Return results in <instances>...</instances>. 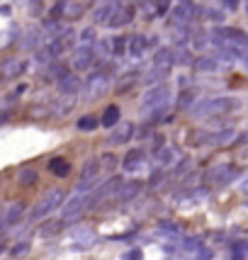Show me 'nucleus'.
Masks as SVG:
<instances>
[{
	"instance_id": "aec40b11",
	"label": "nucleus",
	"mask_w": 248,
	"mask_h": 260,
	"mask_svg": "<svg viewBox=\"0 0 248 260\" xmlns=\"http://www.w3.org/2000/svg\"><path fill=\"white\" fill-rule=\"evenodd\" d=\"M92 241H95V234H92L90 229H78V231H73V246L88 248Z\"/></svg>"
},
{
	"instance_id": "a878e982",
	"label": "nucleus",
	"mask_w": 248,
	"mask_h": 260,
	"mask_svg": "<svg viewBox=\"0 0 248 260\" xmlns=\"http://www.w3.org/2000/svg\"><path fill=\"white\" fill-rule=\"evenodd\" d=\"M39 44H42V32H39L37 27H32L29 32L24 34V39H22V49H27V51H29V49H37Z\"/></svg>"
},
{
	"instance_id": "c85d7f7f",
	"label": "nucleus",
	"mask_w": 248,
	"mask_h": 260,
	"mask_svg": "<svg viewBox=\"0 0 248 260\" xmlns=\"http://www.w3.org/2000/svg\"><path fill=\"white\" fill-rule=\"evenodd\" d=\"M195 68L197 71H216V58H209V56H202L195 61Z\"/></svg>"
},
{
	"instance_id": "c756f323",
	"label": "nucleus",
	"mask_w": 248,
	"mask_h": 260,
	"mask_svg": "<svg viewBox=\"0 0 248 260\" xmlns=\"http://www.w3.org/2000/svg\"><path fill=\"white\" fill-rule=\"evenodd\" d=\"M231 250H234V255L248 260V241H236V243L231 246Z\"/></svg>"
},
{
	"instance_id": "4468645a",
	"label": "nucleus",
	"mask_w": 248,
	"mask_h": 260,
	"mask_svg": "<svg viewBox=\"0 0 248 260\" xmlns=\"http://www.w3.org/2000/svg\"><path fill=\"white\" fill-rule=\"evenodd\" d=\"M58 90L64 92V95H76L80 90V78L73 76V73H64L58 78Z\"/></svg>"
},
{
	"instance_id": "9d476101",
	"label": "nucleus",
	"mask_w": 248,
	"mask_h": 260,
	"mask_svg": "<svg viewBox=\"0 0 248 260\" xmlns=\"http://www.w3.org/2000/svg\"><path fill=\"white\" fill-rule=\"evenodd\" d=\"M92 61H95V49H92L90 44H83V46H78V49L73 51V66H76V71H85V68H90Z\"/></svg>"
},
{
	"instance_id": "f704fd0d",
	"label": "nucleus",
	"mask_w": 248,
	"mask_h": 260,
	"mask_svg": "<svg viewBox=\"0 0 248 260\" xmlns=\"http://www.w3.org/2000/svg\"><path fill=\"white\" fill-rule=\"evenodd\" d=\"M27 250H29V246H27V243H20V246H15V248H12V255H24Z\"/></svg>"
},
{
	"instance_id": "1a4fd4ad",
	"label": "nucleus",
	"mask_w": 248,
	"mask_h": 260,
	"mask_svg": "<svg viewBox=\"0 0 248 260\" xmlns=\"http://www.w3.org/2000/svg\"><path fill=\"white\" fill-rule=\"evenodd\" d=\"M98 173H100V160H98V158H88V160H85V166H83V170H80L78 190H88L92 182H95Z\"/></svg>"
},
{
	"instance_id": "4c0bfd02",
	"label": "nucleus",
	"mask_w": 248,
	"mask_h": 260,
	"mask_svg": "<svg viewBox=\"0 0 248 260\" xmlns=\"http://www.w3.org/2000/svg\"><path fill=\"white\" fill-rule=\"evenodd\" d=\"M129 260H141V250H134V253L129 255Z\"/></svg>"
},
{
	"instance_id": "5701e85b",
	"label": "nucleus",
	"mask_w": 248,
	"mask_h": 260,
	"mask_svg": "<svg viewBox=\"0 0 248 260\" xmlns=\"http://www.w3.org/2000/svg\"><path fill=\"white\" fill-rule=\"evenodd\" d=\"M24 214V204L22 202H12L10 209H8V214H5V226H12V224H17Z\"/></svg>"
},
{
	"instance_id": "f8f14e48",
	"label": "nucleus",
	"mask_w": 248,
	"mask_h": 260,
	"mask_svg": "<svg viewBox=\"0 0 248 260\" xmlns=\"http://www.w3.org/2000/svg\"><path fill=\"white\" fill-rule=\"evenodd\" d=\"M119 185H122V178H117V175H114V178H110V180H105V182L100 185V187L95 190V192L88 194V197H90V207H92L95 202H100V200H105V197H110V194H114L117 190H119Z\"/></svg>"
},
{
	"instance_id": "7ed1b4c3",
	"label": "nucleus",
	"mask_w": 248,
	"mask_h": 260,
	"mask_svg": "<svg viewBox=\"0 0 248 260\" xmlns=\"http://www.w3.org/2000/svg\"><path fill=\"white\" fill-rule=\"evenodd\" d=\"M219 46H241V49H248V34L243 29H236V27H216L212 32Z\"/></svg>"
},
{
	"instance_id": "bb28decb",
	"label": "nucleus",
	"mask_w": 248,
	"mask_h": 260,
	"mask_svg": "<svg viewBox=\"0 0 248 260\" xmlns=\"http://www.w3.org/2000/svg\"><path fill=\"white\" fill-rule=\"evenodd\" d=\"M129 51H132L134 56H141V54L146 51V37H141V34L132 37V46H129Z\"/></svg>"
},
{
	"instance_id": "f3484780",
	"label": "nucleus",
	"mask_w": 248,
	"mask_h": 260,
	"mask_svg": "<svg viewBox=\"0 0 248 260\" xmlns=\"http://www.w3.org/2000/svg\"><path fill=\"white\" fill-rule=\"evenodd\" d=\"M64 224H66L64 219H51V221H46V224L37 229V234H39V238H54L56 234H61Z\"/></svg>"
},
{
	"instance_id": "dca6fc26",
	"label": "nucleus",
	"mask_w": 248,
	"mask_h": 260,
	"mask_svg": "<svg viewBox=\"0 0 248 260\" xmlns=\"http://www.w3.org/2000/svg\"><path fill=\"white\" fill-rule=\"evenodd\" d=\"M117 5H119L117 0H105L102 5H98V10H95V24H107L110 15L117 10Z\"/></svg>"
},
{
	"instance_id": "a19ab883",
	"label": "nucleus",
	"mask_w": 248,
	"mask_h": 260,
	"mask_svg": "<svg viewBox=\"0 0 248 260\" xmlns=\"http://www.w3.org/2000/svg\"><path fill=\"white\" fill-rule=\"evenodd\" d=\"M0 253H3V246H0Z\"/></svg>"
},
{
	"instance_id": "c9c22d12",
	"label": "nucleus",
	"mask_w": 248,
	"mask_h": 260,
	"mask_svg": "<svg viewBox=\"0 0 248 260\" xmlns=\"http://www.w3.org/2000/svg\"><path fill=\"white\" fill-rule=\"evenodd\" d=\"M64 10H66V3H58L56 8L51 10V15H54V17H61V15H64Z\"/></svg>"
},
{
	"instance_id": "412c9836",
	"label": "nucleus",
	"mask_w": 248,
	"mask_h": 260,
	"mask_svg": "<svg viewBox=\"0 0 248 260\" xmlns=\"http://www.w3.org/2000/svg\"><path fill=\"white\" fill-rule=\"evenodd\" d=\"M49 170L56 175V178H66L68 173H71V163L66 158H51L49 160Z\"/></svg>"
},
{
	"instance_id": "6ab92c4d",
	"label": "nucleus",
	"mask_w": 248,
	"mask_h": 260,
	"mask_svg": "<svg viewBox=\"0 0 248 260\" xmlns=\"http://www.w3.org/2000/svg\"><path fill=\"white\" fill-rule=\"evenodd\" d=\"M139 190H141V182H139V180L124 182V185H119V192H117V200H122V202H127V200H132V197H136V194H139Z\"/></svg>"
},
{
	"instance_id": "2f4dec72",
	"label": "nucleus",
	"mask_w": 248,
	"mask_h": 260,
	"mask_svg": "<svg viewBox=\"0 0 248 260\" xmlns=\"http://www.w3.org/2000/svg\"><path fill=\"white\" fill-rule=\"evenodd\" d=\"M124 44H127V39H124V37H117V39L112 42V54H114V56L124 54Z\"/></svg>"
},
{
	"instance_id": "4be33fe9",
	"label": "nucleus",
	"mask_w": 248,
	"mask_h": 260,
	"mask_svg": "<svg viewBox=\"0 0 248 260\" xmlns=\"http://www.w3.org/2000/svg\"><path fill=\"white\" fill-rule=\"evenodd\" d=\"M119 122V107L117 105H110L105 112H102V117H100V124L102 126H107V129H112L114 124Z\"/></svg>"
},
{
	"instance_id": "0eeeda50",
	"label": "nucleus",
	"mask_w": 248,
	"mask_h": 260,
	"mask_svg": "<svg viewBox=\"0 0 248 260\" xmlns=\"http://www.w3.org/2000/svg\"><path fill=\"white\" fill-rule=\"evenodd\" d=\"M197 17V3L192 0H180L175 8H173V22L175 24H190Z\"/></svg>"
},
{
	"instance_id": "473e14b6",
	"label": "nucleus",
	"mask_w": 248,
	"mask_h": 260,
	"mask_svg": "<svg viewBox=\"0 0 248 260\" xmlns=\"http://www.w3.org/2000/svg\"><path fill=\"white\" fill-rule=\"evenodd\" d=\"M92 39H95V29H92V27H88V29L80 32V42H83V44H90Z\"/></svg>"
},
{
	"instance_id": "ddd939ff",
	"label": "nucleus",
	"mask_w": 248,
	"mask_h": 260,
	"mask_svg": "<svg viewBox=\"0 0 248 260\" xmlns=\"http://www.w3.org/2000/svg\"><path fill=\"white\" fill-rule=\"evenodd\" d=\"M238 175V170L236 168H231V166H216V168H212L209 170V180L212 182H216V185H224V182H229V180H234Z\"/></svg>"
},
{
	"instance_id": "20e7f679",
	"label": "nucleus",
	"mask_w": 248,
	"mask_h": 260,
	"mask_svg": "<svg viewBox=\"0 0 248 260\" xmlns=\"http://www.w3.org/2000/svg\"><path fill=\"white\" fill-rule=\"evenodd\" d=\"M110 90V73L107 71H95L90 80L85 83V100H98Z\"/></svg>"
},
{
	"instance_id": "cd10ccee",
	"label": "nucleus",
	"mask_w": 248,
	"mask_h": 260,
	"mask_svg": "<svg viewBox=\"0 0 248 260\" xmlns=\"http://www.w3.org/2000/svg\"><path fill=\"white\" fill-rule=\"evenodd\" d=\"M98 124H100V119H95L92 114H85V117H80V119H78V129H80V132H92Z\"/></svg>"
},
{
	"instance_id": "e433bc0d",
	"label": "nucleus",
	"mask_w": 248,
	"mask_h": 260,
	"mask_svg": "<svg viewBox=\"0 0 248 260\" xmlns=\"http://www.w3.org/2000/svg\"><path fill=\"white\" fill-rule=\"evenodd\" d=\"M10 119V112H0V124H5Z\"/></svg>"
},
{
	"instance_id": "ea45409f",
	"label": "nucleus",
	"mask_w": 248,
	"mask_h": 260,
	"mask_svg": "<svg viewBox=\"0 0 248 260\" xmlns=\"http://www.w3.org/2000/svg\"><path fill=\"white\" fill-rule=\"evenodd\" d=\"M243 190H246V192H248V182H243Z\"/></svg>"
},
{
	"instance_id": "393cba45",
	"label": "nucleus",
	"mask_w": 248,
	"mask_h": 260,
	"mask_svg": "<svg viewBox=\"0 0 248 260\" xmlns=\"http://www.w3.org/2000/svg\"><path fill=\"white\" fill-rule=\"evenodd\" d=\"M37 180H39V173L34 168H22L17 173V182H20L22 187H32V185H37Z\"/></svg>"
},
{
	"instance_id": "423d86ee",
	"label": "nucleus",
	"mask_w": 248,
	"mask_h": 260,
	"mask_svg": "<svg viewBox=\"0 0 248 260\" xmlns=\"http://www.w3.org/2000/svg\"><path fill=\"white\" fill-rule=\"evenodd\" d=\"M170 100V88L168 85H153V88H148L146 95H144V107L146 110H163L166 107V102Z\"/></svg>"
},
{
	"instance_id": "2eb2a0df",
	"label": "nucleus",
	"mask_w": 248,
	"mask_h": 260,
	"mask_svg": "<svg viewBox=\"0 0 248 260\" xmlns=\"http://www.w3.org/2000/svg\"><path fill=\"white\" fill-rule=\"evenodd\" d=\"M175 63V51L173 49H158L156 56H153V66L163 68V71H170Z\"/></svg>"
},
{
	"instance_id": "f257e3e1",
	"label": "nucleus",
	"mask_w": 248,
	"mask_h": 260,
	"mask_svg": "<svg viewBox=\"0 0 248 260\" xmlns=\"http://www.w3.org/2000/svg\"><path fill=\"white\" fill-rule=\"evenodd\" d=\"M64 197H66V192H64L61 187L49 190L42 200H37V204L32 207V214H29V219H44V216H49L58 207V204L64 202Z\"/></svg>"
},
{
	"instance_id": "f03ea898",
	"label": "nucleus",
	"mask_w": 248,
	"mask_h": 260,
	"mask_svg": "<svg viewBox=\"0 0 248 260\" xmlns=\"http://www.w3.org/2000/svg\"><path fill=\"white\" fill-rule=\"evenodd\" d=\"M236 107V100L234 98H212V100H204L200 102L192 114L195 117H212V114H224L229 110H234Z\"/></svg>"
},
{
	"instance_id": "6e6552de",
	"label": "nucleus",
	"mask_w": 248,
	"mask_h": 260,
	"mask_svg": "<svg viewBox=\"0 0 248 260\" xmlns=\"http://www.w3.org/2000/svg\"><path fill=\"white\" fill-rule=\"evenodd\" d=\"M134 15H136L134 5H117V10L110 15L107 24H110V27H127V24L134 20Z\"/></svg>"
},
{
	"instance_id": "7c9ffc66",
	"label": "nucleus",
	"mask_w": 248,
	"mask_h": 260,
	"mask_svg": "<svg viewBox=\"0 0 248 260\" xmlns=\"http://www.w3.org/2000/svg\"><path fill=\"white\" fill-rule=\"evenodd\" d=\"M134 83H136V78L132 76V73H129V76H124V78L119 80V85H117V92H127L132 85H134Z\"/></svg>"
},
{
	"instance_id": "39448f33",
	"label": "nucleus",
	"mask_w": 248,
	"mask_h": 260,
	"mask_svg": "<svg viewBox=\"0 0 248 260\" xmlns=\"http://www.w3.org/2000/svg\"><path fill=\"white\" fill-rule=\"evenodd\" d=\"M90 207V197H85V194H73L66 204H64V209H61V219L64 221H73V219H80L83 212Z\"/></svg>"
},
{
	"instance_id": "72a5a7b5",
	"label": "nucleus",
	"mask_w": 248,
	"mask_h": 260,
	"mask_svg": "<svg viewBox=\"0 0 248 260\" xmlns=\"http://www.w3.org/2000/svg\"><path fill=\"white\" fill-rule=\"evenodd\" d=\"M64 12H66L68 17H80V15L85 12V8H83V5H76V8H66Z\"/></svg>"
},
{
	"instance_id": "9b49d317",
	"label": "nucleus",
	"mask_w": 248,
	"mask_h": 260,
	"mask_svg": "<svg viewBox=\"0 0 248 260\" xmlns=\"http://www.w3.org/2000/svg\"><path fill=\"white\" fill-rule=\"evenodd\" d=\"M132 134H134V126L129 124V122H117V124L112 126V134H110V139H107V144H110V146L127 144V141L132 139Z\"/></svg>"
},
{
	"instance_id": "a211bd4d",
	"label": "nucleus",
	"mask_w": 248,
	"mask_h": 260,
	"mask_svg": "<svg viewBox=\"0 0 248 260\" xmlns=\"http://www.w3.org/2000/svg\"><path fill=\"white\" fill-rule=\"evenodd\" d=\"M24 63L22 61H15V58H10V61H5V63H0V73L5 76V78H17L20 73H24Z\"/></svg>"
},
{
	"instance_id": "58836bf2",
	"label": "nucleus",
	"mask_w": 248,
	"mask_h": 260,
	"mask_svg": "<svg viewBox=\"0 0 248 260\" xmlns=\"http://www.w3.org/2000/svg\"><path fill=\"white\" fill-rule=\"evenodd\" d=\"M226 5L231 8V10H236V5H238V0H226Z\"/></svg>"
},
{
	"instance_id": "b1692460",
	"label": "nucleus",
	"mask_w": 248,
	"mask_h": 260,
	"mask_svg": "<svg viewBox=\"0 0 248 260\" xmlns=\"http://www.w3.org/2000/svg\"><path fill=\"white\" fill-rule=\"evenodd\" d=\"M141 160H144V151L141 148H134V151H129L127 156H124V170H134L141 166Z\"/></svg>"
}]
</instances>
